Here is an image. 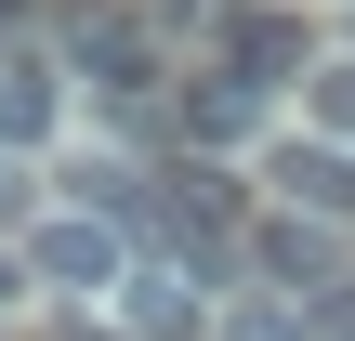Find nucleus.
Here are the masks:
<instances>
[{
  "instance_id": "nucleus-1",
  "label": "nucleus",
  "mask_w": 355,
  "mask_h": 341,
  "mask_svg": "<svg viewBox=\"0 0 355 341\" xmlns=\"http://www.w3.org/2000/svg\"><path fill=\"white\" fill-rule=\"evenodd\" d=\"M132 263H119V223H92V210H53L40 237H26V289H66V302H92V289H119Z\"/></svg>"
},
{
  "instance_id": "nucleus-2",
  "label": "nucleus",
  "mask_w": 355,
  "mask_h": 341,
  "mask_svg": "<svg viewBox=\"0 0 355 341\" xmlns=\"http://www.w3.org/2000/svg\"><path fill=\"white\" fill-rule=\"evenodd\" d=\"M290 66H303V26H290L277 0H237V13H224V79H250V92H277Z\"/></svg>"
},
{
  "instance_id": "nucleus-3",
  "label": "nucleus",
  "mask_w": 355,
  "mask_h": 341,
  "mask_svg": "<svg viewBox=\"0 0 355 341\" xmlns=\"http://www.w3.org/2000/svg\"><path fill=\"white\" fill-rule=\"evenodd\" d=\"M119 329L132 341H198V276L184 263H132L119 276Z\"/></svg>"
},
{
  "instance_id": "nucleus-4",
  "label": "nucleus",
  "mask_w": 355,
  "mask_h": 341,
  "mask_svg": "<svg viewBox=\"0 0 355 341\" xmlns=\"http://www.w3.org/2000/svg\"><path fill=\"white\" fill-rule=\"evenodd\" d=\"M263 171H277V197H290L303 223H355V158L343 145H277Z\"/></svg>"
},
{
  "instance_id": "nucleus-5",
  "label": "nucleus",
  "mask_w": 355,
  "mask_h": 341,
  "mask_svg": "<svg viewBox=\"0 0 355 341\" xmlns=\"http://www.w3.org/2000/svg\"><path fill=\"white\" fill-rule=\"evenodd\" d=\"M53 105H66V66H53V53H0V158H13V145H40V131H53Z\"/></svg>"
},
{
  "instance_id": "nucleus-6",
  "label": "nucleus",
  "mask_w": 355,
  "mask_h": 341,
  "mask_svg": "<svg viewBox=\"0 0 355 341\" xmlns=\"http://www.w3.org/2000/svg\"><path fill=\"white\" fill-rule=\"evenodd\" d=\"M79 66H92L105 92H145V79H158V39H145L132 13H92V26H79Z\"/></svg>"
},
{
  "instance_id": "nucleus-7",
  "label": "nucleus",
  "mask_w": 355,
  "mask_h": 341,
  "mask_svg": "<svg viewBox=\"0 0 355 341\" xmlns=\"http://www.w3.org/2000/svg\"><path fill=\"white\" fill-rule=\"evenodd\" d=\"M250 118H263L250 79H198V92H184V131H198V145H250Z\"/></svg>"
},
{
  "instance_id": "nucleus-8",
  "label": "nucleus",
  "mask_w": 355,
  "mask_h": 341,
  "mask_svg": "<svg viewBox=\"0 0 355 341\" xmlns=\"http://www.w3.org/2000/svg\"><path fill=\"white\" fill-rule=\"evenodd\" d=\"M250 250H263V276H290V289H343V276H329V237H316V223H263Z\"/></svg>"
},
{
  "instance_id": "nucleus-9",
  "label": "nucleus",
  "mask_w": 355,
  "mask_h": 341,
  "mask_svg": "<svg viewBox=\"0 0 355 341\" xmlns=\"http://www.w3.org/2000/svg\"><path fill=\"white\" fill-rule=\"evenodd\" d=\"M316 145H343V158H355V53H343V66H316Z\"/></svg>"
},
{
  "instance_id": "nucleus-10",
  "label": "nucleus",
  "mask_w": 355,
  "mask_h": 341,
  "mask_svg": "<svg viewBox=\"0 0 355 341\" xmlns=\"http://www.w3.org/2000/svg\"><path fill=\"white\" fill-rule=\"evenodd\" d=\"M211 341H303V315H290V302H224Z\"/></svg>"
},
{
  "instance_id": "nucleus-11",
  "label": "nucleus",
  "mask_w": 355,
  "mask_h": 341,
  "mask_svg": "<svg viewBox=\"0 0 355 341\" xmlns=\"http://www.w3.org/2000/svg\"><path fill=\"white\" fill-rule=\"evenodd\" d=\"M13 289H26V250H0V302H13Z\"/></svg>"
},
{
  "instance_id": "nucleus-12",
  "label": "nucleus",
  "mask_w": 355,
  "mask_h": 341,
  "mask_svg": "<svg viewBox=\"0 0 355 341\" xmlns=\"http://www.w3.org/2000/svg\"><path fill=\"white\" fill-rule=\"evenodd\" d=\"M0 210H13V184H0Z\"/></svg>"
}]
</instances>
